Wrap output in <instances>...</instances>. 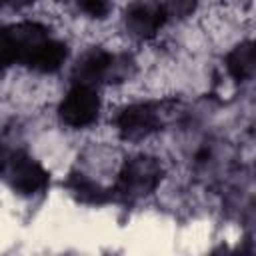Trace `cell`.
I'll list each match as a JSON object with an SVG mask.
<instances>
[{
    "label": "cell",
    "instance_id": "obj_10",
    "mask_svg": "<svg viewBox=\"0 0 256 256\" xmlns=\"http://www.w3.org/2000/svg\"><path fill=\"white\" fill-rule=\"evenodd\" d=\"M226 70L232 76V80L246 82L254 76V44L252 40H244L238 46H234L228 54H226Z\"/></svg>",
    "mask_w": 256,
    "mask_h": 256
},
{
    "label": "cell",
    "instance_id": "obj_9",
    "mask_svg": "<svg viewBox=\"0 0 256 256\" xmlns=\"http://www.w3.org/2000/svg\"><path fill=\"white\" fill-rule=\"evenodd\" d=\"M66 58H68V46L62 40L48 36L42 42V46L38 48V52L34 54L28 68L34 72H40V74H52L62 68Z\"/></svg>",
    "mask_w": 256,
    "mask_h": 256
},
{
    "label": "cell",
    "instance_id": "obj_8",
    "mask_svg": "<svg viewBox=\"0 0 256 256\" xmlns=\"http://www.w3.org/2000/svg\"><path fill=\"white\" fill-rule=\"evenodd\" d=\"M66 188L82 204L102 206L110 202V190L100 186L96 180L88 178L82 172H70V176L66 178Z\"/></svg>",
    "mask_w": 256,
    "mask_h": 256
},
{
    "label": "cell",
    "instance_id": "obj_5",
    "mask_svg": "<svg viewBox=\"0 0 256 256\" xmlns=\"http://www.w3.org/2000/svg\"><path fill=\"white\" fill-rule=\"evenodd\" d=\"M48 36L50 32L46 26L30 20L0 26V70L14 64H24L28 68Z\"/></svg>",
    "mask_w": 256,
    "mask_h": 256
},
{
    "label": "cell",
    "instance_id": "obj_6",
    "mask_svg": "<svg viewBox=\"0 0 256 256\" xmlns=\"http://www.w3.org/2000/svg\"><path fill=\"white\" fill-rule=\"evenodd\" d=\"M100 106L102 102L96 86L72 82L70 90L58 106V116L70 128H86L98 118Z\"/></svg>",
    "mask_w": 256,
    "mask_h": 256
},
{
    "label": "cell",
    "instance_id": "obj_11",
    "mask_svg": "<svg viewBox=\"0 0 256 256\" xmlns=\"http://www.w3.org/2000/svg\"><path fill=\"white\" fill-rule=\"evenodd\" d=\"M198 2L200 0H164V10H166V16L168 20L170 18H186L190 16L196 8H198Z\"/></svg>",
    "mask_w": 256,
    "mask_h": 256
},
{
    "label": "cell",
    "instance_id": "obj_3",
    "mask_svg": "<svg viewBox=\"0 0 256 256\" xmlns=\"http://www.w3.org/2000/svg\"><path fill=\"white\" fill-rule=\"evenodd\" d=\"M134 72V60L128 54H114L102 48L88 50L72 68V82L100 86L124 82Z\"/></svg>",
    "mask_w": 256,
    "mask_h": 256
},
{
    "label": "cell",
    "instance_id": "obj_13",
    "mask_svg": "<svg viewBox=\"0 0 256 256\" xmlns=\"http://www.w3.org/2000/svg\"><path fill=\"white\" fill-rule=\"evenodd\" d=\"M0 6H8V0H0Z\"/></svg>",
    "mask_w": 256,
    "mask_h": 256
},
{
    "label": "cell",
    "instance_id": "obj_12",
    "mask_svg": "<svg viewBox=\"0 0 256 256\" xmlns=\"http://www.w3.org/2000/svg\"><path fill=\"white\" fill-rule=\"evenodd\" d=\"M78 8L92 16V18H104L110 12V0H76Z\"/></svg>",
    "mask_w": 256,
    "mask_h": 256
},
{
    "label": "cell",
    "instance_id": "obj_2",
    "mask_svg": "<svg viewBox=\"0 0 256 256\" xmlns=\"http://www.w3.org/2000/svg\"><path fill=\"white\" fill-rule=\"evenodd\" d=\"M0 178L20 196H36L50 184L48 170L26 150L10 148L0 140Z\"/></svg>",
    "mask_w": 256,
    "mask_h": 256
},
{
    "label": "cell",
    "instance_id": "obj_7",
    "mask_svg": "<svg viewBox=\"0 0 256 256\" xmlns=\"http://www.w3.org/2000/svg\"><path fill=\"white\" fill-rule=\"evenodd\" d=\"M168 22L164 4L160 0H134L124 12V26L130 36L138 40L154 38Z\"/></svg>",
    "mask_w": 256,
    "mask_h": 256
},
{
    "label": "cell",
    "instance_id": "obj_1",
    "mask_svg": "<svg viewBox=\"0 0 256 256\" xmlns=\"http://www.w3.org/2000/svg\"><path fill=\"white\" fill-rule=\"evenodd\" d=\"M162 178H164V168L154 156L148 154L132 156L122 164L114 184L108 188L110 202L134 204L150 196L158 188Z\"/></svg>",
    "mask_w": 256,
    "mask_h": 256
},
{
    "label": "cell",
    "instance_id": "obj_4",
    "mask_svg": "<svg viewBox=\"0 0 256 256\" xmlns=\"http://www.w3.org/2000/svg\"><path fill=\"white\" fill-rule=\"evenodd\" d=\"M172 112H174L172 100L134 102L118 112L114 124L122 140L136 142V140L148 138L150 134L162 130V126L168 122Z\"/></svg>",
    "mask_w": 256,
    "mask_h": 256
}]
</instances>
